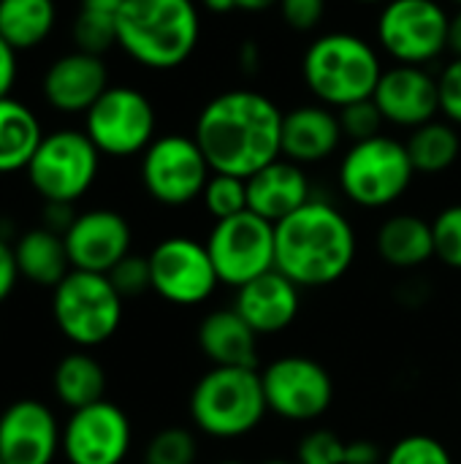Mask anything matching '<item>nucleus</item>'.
I'll use <instances>...</instances> for the list:
<instances>
[{"label": "nucleus", "instance_id": "nucleus-48", "mask_svg": "<svg viewBox=\"0 0 461 464\" xmlns=\"http://www.w3.org/2000/svg\"><path fill=\"white\" fill-rule=\"evenodd\" d=\"M264 464H296V462H285V459H266Z\"/></svg>", "mask_w": 461, "mask_h": 464}, {"label": "nucleus", "instance_id": "nucleus-37", "mask_svg": "<svg viewBox=\"0 0 461 464\" xmlns=\"http://www.w3.org/2000/svg\"><path fill=\"white\" fill-rule=\"evenodd\" d=\"M111 285L122 299H136L147 291H152V272H149V258L141 256H125L111 272H109Z\"/></svg>", "mask_w": 461, "mask_h": 464}, {"label": "nucleus", "instance_id": "nucleus-28", "mask_svg": "<svg viewBox=\"0 0 461 464\" xmlns=\"http://www.w3.org/2000/svg\"><path fill=\"white\" fill-rule=\"evenodd\" d=\"M57 24L54 0H0V38L16 52L41 46Z\"/></svg>", "mask_w": 461, "mask_h": 464}, {"label": "nucleus", "instance_id": "nucleus-9", "mask_svg": "<svg viewBox=\"0 0 461 464\" xmlns=\"http://www.w3.org/2000/svg\"><path fill=\"white\" fill-rule=\"evenodd\" d=\"M204 245L220 283L231 288H242L250 280L277 269L274 223L250 209L226 220H215V228Z\"/></svg>", "mask_w": 461, "mask_h": 464}, {"label": "nucleus", "instance_id": "nucleus-22", "mask_svg": "<svg viewBox=\"0 0 461 464\" xmlns=\"http://www.w3.org/2000/svg\"><path fill=\"white\" fill-rule=\"evenodd\" d=\"M340 141V117L326 106H296L283 117V155L299 166L326 160Z\"/></svg>", "mask_w": 461, "mask_h": 464}, {"label": "nucleus", "instance_id": "nucleus-21", "mask_svg": "<svg viewBox=\"0 0 461 464\" xmlns=\"http://www.w3.org/2000/svg\"><path fill=\"white\" fill-rule=\"evenodd\" d=\"M310 201V179L299 163L277 158L247 177V209L269 223H280Z\"/></svg>", "mask_w": 461, "mask_h": 464}, {"label": "nucleus", "instance_id": "nucleus-26", "mask_svg": "<svg viewBox=\"0 0 461 464\" xmlns=\"http://www.w3.org/2000/svg\"><path fill=\"white\" fill-rule=\"evenodd\" d=\"M43 139L38 114L16 101L0 98V174L24 171Z\"/></svg>", "mask_w": 461, "mask_h": 464}, {"label": "nucleus", "instance_id": "nucleus-42", "mask_svg": "<svg viewBox=\"0 0 461 464\" xmlns=\"http://www.w3.org/2000/svg\"><path fill=\"white\" fill-rule=\"evenodd\" d=\"M209 11L215 14H228V11H266L272 5H280V0H201Z\"/></svg>", "mask_w": 461, "mask_h": 464}, {"label": "nucleus", "instance_id": "nucleus-43", "mask_svg": "<svg viewBox=\"0 0 461 464\" xmlns=\"http://www.w3.org/2000/svg\"><path fill=\"white\" fill-rule=\"evenodd\" d=\"M71 207L73 204H46V209H43V226L52 228V231H57V234H65L71 228V223L76 220V215H73Z\"/></svg>", "mask_w": 461, "mask_h": 464}, {"label": "nucleus", "instance_id": "nucleus-18", "mask_svg": "<svg viewBox=\"0 0 461 464\" xmlns=\"http://www.w3.org/2000/svg\"><path fill=\"white\" fill-rule=\"evenodd\" d=\"M109 87V68L103 57L79 49L60 54L41 79V95L46 106L60 114H87Z\"/></svg>", "mask_w": 461, "mask_h": 464}, {"label": "nucleus", "instance_id": "nucleus-14", "mask_svg": "<svg viewBox=\"0 0 461 464\" xmlns=\"http://www.w3.org/2000/svg\"><path fill=\"white\" fill-rule=\"evenodd\" d=\"M149 272L152 291L177 307L204 304L217 291V272L206 245L190 237H168L152 247Z\"/></svg>", "mask_w": 461, "mask_h": 464}, {"label": "nucleus", "instance_id": "nucleus-36", "mask_svg": "<svg viewBox=\"0 0 461 464\" xmlns=\"http://www.w3.org/2000/svg\"><path fill=\"white\" fill-rule=\"evenodd\" d=\"M348 443L331 430H315L302 438L296 462L299 464H345Z\"/></svg>", "mask_w": 461, "mask_h": 464}, {"label": "nucleus", "instance_id": "nucleus-39", "mask_svg": "<svg viewBox=\"0 0 461 464\" xmlns=\"http://www.w3.org/2000/svg\"><path fill=\"white\" fill-rule=\"evenodd\" d=\"M280 11H283L285 24L307 33L321 24L326 14V0H280Z\"/></svg>", "mask_w": 461, "mask_h": 464}, {"label": "nucleus", "instance_id": "nucleus-3", "mask_svg": "<svg viewBox=\"0 0 461 464\" xmlns=\"http://www.w3.org/2000/svg\"><path fill=\"white\" fill-rule=\"evenodd\" d=\"M114 16L117 46L149 71L179 68L201 38L196 0H125Z\"/></svg>", "mask_w": 461, "mask_h": 464}, {"label": "nucleus", "instance_id": "nucleus-34", "mask_svg": "<svg viewBox=\"0 0 461 464\" xmlns=\"http://www.w3.org/2000/svg\"><path fill=\"white\" fill-rule=\"evenodd\" d=\"M337 117H340L342 136L353 139V144L380 136L383 122H386V117L380 114V109H378V103L372 98H364V101L342 106Z\"/></svg>", "mask_w": 461, "mask_h": 464}, {"label": "nucleus", "instance_id": "nucleus-47", "mask_svg": "<svg viewBox=\"0 0 461 464\" xmlns=\"http://www.w3.org/2000/svg\"><path fill=\"white\" fill-rule=\"evenodd\" d=\"M84 3H95V5H103V8H114L117 11L125 0H84Z\"/></svg>", "mask_w": 461, "mask_h": 464}, {"label": "nucleus", "instance_id": "nucleus-10", "mask_svg": "<svg viewBox=\"0 0 461 464\" xmlns=\"http://www.w3.org/2000/svg\"><path fill=\"white\" fill-rule=\"evenodd\" d=\"M155 106L152 101L125 84H111L84 114V133L109 158H130L155 141Z\"/></svg>", "mask_w": 461, "mask_h": 464}, {"label": "nucleus", "instance_id": "nucleus-12", "mask_svg": "<svg viewBox=\"0 0 461 464\" xmlns=\"http://www.w3.org/2000/svg\"><path fill=\"white\" fill-rule=\"evenodd\" d=\"M448 22L437 0H389L378 19V41L397 63L424 65L448 49Z\"/></svg>", "mask_w": 461, "mask_h": 464}, {"label": "nucleus", "instance_id": "nucleus-38", "mask_svg": "<svg viewBox=\"0 0 461 464\" xmlns=\"http://www.w3.org/2000/svg\"><path fill=\"white\" fill-rule=\"evenodd\" d=\"M437 92H440V111L448 117V122L461 125V57L443 68L437 79Z\"/></svg>", "mask_w": 461, "mask_h": 464}, {"label": "nucleus", "instance_id": "nucleus-19", "mask_svg": "<svg viewBox=\"0 0 461 464\" xmlns=\"http://www.w3.org/2000/svg\"><path fill=\"white\" fill-rule=\"evenodd\" d=\"M386 122L402 128H421L432 122L440 111L437 79L421 65H394L383 71L378 90L372 95Z\"/></svg>", "mask_w": 461, "mask_h": 464}, {"label": "nucleus", "instance_id": "nucleus-11", "mask_svg": "<svg viewBox=\"0 0 461 464\" xmlns=\"http://www.w3.org/2000/svg\"><path fill=\"white\" fill-rule=\"evenodd\" d=\"M212 166L193 136L168 133L141 152L144 190L163 207H185L204 196Z\"/></svg>", "mask_w": 461, "mask_h": 464}, {"label": "nucleus", "instance_id": "nucleus-35", "mask_svg": "<svg viewBox=\"0 0 461 464\" xmlns=\"http://www.w3.org/2000/svg\"><path fill=\"white\" fill-rule=\"evenodd\" d=\"M432 231H435V256L446 266L461 269V204L446 207L432 220Z\"/></svg>", "mask_w": 461, "mask_h": 464}, {"label": "nucleus", "instance_id": "nucleus-2", "mask_svg": "<svg viewBox=\"0 0 461 464\" xmlns=\"http://www.w3.org/2000/svg\"><path fill=\"white\" fill-rule=\"evenodd\" d=\"M277 272L299 288H323L342 280L356 261V231L329 201L310 198L274 226Z\"/></svg>", "mask_w": 461, "mask_h": 464}, {"label": "nucleus", "instance_id": "nucleus-31", "mask_svg": "<svg viewBox=\"0 0 461 464\" xmlns=\"http://www.w3.org/2000/svg\"><path fill=\"white\" fill-rule=\"evenodd\" d=\"M204 207L215 220L234 218L247 209V179L234 174H217L212 171L206 188H204Z\"/></svg>", "mask_w": 461, "mask_h": 464}, {"label": "nucleus", "instance_id": "nucleus-53", "mask_svg": "<svg viewBox=\"0 0 461 464\" xmlns=\"http://www.w3.org/2000/svg\"><path fill=\"white\" fill-rule=\"evenodd\" d=\"M296 464H299V462H296Z\"/></svg>", "mask_w": 461, "mask_h": 464}, {"label": "nucleus", "instance_id": "nucleus-45", "mask_svg": "<svg viewBox=\"0 0 461 464\" xmlns=\"http://www.w3.org/2000/svg\"><path fill=\"white\" fill-rule=\"evenodd\" d=\"M448 49L461 57V5L459 11L451 16V22H448Z\"/></svg>", "mask_w": 461, "mask_h": 464}, {"label": "nucleus", "instance_id": "nucleus-30", "mask_svg": "<svg viewBox=\"0 0 461 464\" xmlns=\"http://www.w3.org/2000/svg\"><path fill=\"white\" fill-rule=\"evenodd\" d=\"M71 38L79 52L98 54L103 57L106 49L117 46V16L114 8H103L95 3H84L73 16L71 24Z\"/></svg>", "mask_w": 461, "mask_h": 464}, {"label": "nucleus", "instance_id": "nucleus-16", "mask_svg": "<svg viewBox=\"0 0 461 464\" xmlns=\"http://www.w3.org/2000/svg\"><path fill=\"white\" fill-rule=\"evenodd\" d=\"M62 451V430L38 400H16L0 413V459L5 464H52Z\"/></svg>", "mask_w": 461, "mask_h": 464}, {"label": "nucleus", "instance_id": "nucleus-51", "mask_svg": "<svg viewBox=\"0 0 461 464\" xmlns=\"http://www.w3.org/2000/svg\"><path fill=\"white\" fill-rule=\"evenodd\" d=\"M454 3H459V5H461V0H454Z\"/></svg>", "mask_w": 461, "mask_h": 464}, {"label": "nucleus", "instance_id": "nucleus-50", "mask_svg": "<svg viewBox=\"0 0 461 464\" xmlns=\"http://www.w3.org/2000/svg\"><path fill=\"white\" fill-rule=\"evenodd\" d=\"M220 464H245V462H234V459H231V462H220Z\"/></svg>", "mask_w": 461, "mask_h": 464}, {"label": "nucleus", "instance_id": "nucleus-27", "mask_svg": "<svg viewBox=\"0 0 461 464\" xmlns=\"http://www.w3.org/2000/svg\"><path fill=\"white\" fill-rule=\"evenodd\" d=\"M52 389L54 397L71 411L95 405L106 394V370L95 356L79 348L57 362L52 375Z\"/></svg>", "mask_w": 461, "mask_h": 464}, {"label": "nucleus", "instance_id": "nucleus-33", "mask_svg": "<svg viewBox=\"0 0 461 464\" xmlns=\"http://www.w3.org/2000/svg\"><path fill=\"white\" fill-rule=\"evenodd\" d=\"M383 464H454V457L432 435H408L391 446Z\"/></svg>", "mask_w": 461, "mask_h": 464}, {"label": "nucleus", "instance_id": "nucleus-20", "mask_svg": "<svg viewBox=\"0 0 461 464\" xmlns=\"http://www.w3.org/2000/svg\"><path fill=\"white\" fill-rule=\"evenodd\" d=\"M299 307H302L299 285L277 269L236 288V302H234V310L253 326L258 337L285 332L296 321Z\"/></svg>", "mask_w": 461, "mask_h": 464}, {"label": "nucleus", "instance_id": "nucleus-1", "mask_svg": "<svg viewBox=\"0 0 461 464\" xmlns=\"http://www.w3.org/2000/svg\"><path fill=\"white\" fill-rule=\"evenodd\" d=\"M283 117L264 92L228 90L201 109L193 139L212 171L247 179L283 155Z\"/></svg>", "mask_w": 461, "mask_h": 464}, {"label": "nucleus", "instance_id": "nucleus-40", "mask_svg": "<svg viewBox=\"0 0 461 464\" xmlns=\"http://www.w3.org/2000/svg\"><path fill=\"white\" fill-rule=\"evenodd\" d=\"M19 280V266H16V256H14V245H8L0 237V302H5Z\"/></svg>", "mask_w": 461, "mask_h": 464}, {"label": "nucleus", "instance_id": "nucleus-49", "mask_svg": "<svg viewBox=\"0 0 461 464\" xmlns=\"http://www.w3.org/2000/svg\"><path fill=\"white\" fill-rule=\"evenodd\" d=\"M359 3H389V0H359Z\"/></svg>", "mask_w": 461, "mask_h": 464}, {"label": "nucleus", "instance_id": "nucleus-6", "mask_svg": "<svg viewBox=\"0 0 461 464\" xmlns=\"http://www.w3.org/2000/svg\"><path fill=\"white\" fill-rule=\"evenodd\" d=\"M125 299L109 275L71 269L52 294V318L60 334L82 351L109 343L122 324Z\"/></svg>", "mask_w": 461, "mask_h": 464}, {"label": "nucleus", "instance_id": "nucleus-7", "mask_svg": "<svg viewBox=\"0 0 461 464\" xmlns=\"http://www.w3.org/2000/svg\"><path fill=\"white\" fill-rule=\"evenodd\" d=\"M416 177L408 147L391 136L356 141L340 163L342 193L364 209H383L405 196Z\"/></svg>", "mask_w": 461, "mask_h": 464}, {"label": "nucleus", "instance_id": "nucleus-25", "mask_svg": "<svg viewBox=\"0 0 461 464\" xmlns=\"http://www.w3.org/2000/svg\"><path fill=\"white\" fill-rule=\"evenodd\" d=\"M378 253L389 266L416 269L435 258V231L418 215H394L378 231Z\"/></svg>", "mask_w": 461, "mask_h": 464}, {"label": "nucleus", "instance_id": "nucleus-17", "mask_svg": "<svg viewBox=\"0 0 461 464\" xmlns=\"http://www.w3.org/2000/svg\"><path fill=\"white\" fill-rule=\"evenodd\" d=\"M73 269L109 275L125 256H130V226L114 209H87L76 215L62 234Z\"/></svg>", "mask_w": 461, "mask_h": 464}, {"label": "nucleus", "instance_id": "nucleus-15", "mask_svg": "<svg viewBox=\"0 0 461 464\" xmlns=\"http://www.w3.org/2000/svg\"><path fill=\"white\" fill-rule=\"evenodd\" d=\"M130 443V421L109 400L71 411L62 427V457L68 464H122Z\"/></svg>", "mask_w": 461, "mask_h": 464}, {"label": "nucleus", "instance_id": "nucleus-5", "mask_svg": "<svg viewBox=\"0 0 461 464\" xmlns=\"http://www.w3.org/2000/svg\"><path fill=\"white\" fill-rule=\"evenodd\" d=\"M266 413L261 372L250 367H212L190 392L193 424L217 440L250 435Z\"/></svg>", "mask_w": 461, "mask_h": 464}, {"label": "nucleus", "instance_id": "nucleus-41", "mask_svg": "<svg viewBox=\"0 0 461 464\" xmlns=\"http://www.w3.org/2000/svg\"><path fill=\"white\" fill-rule=\"evenodd\" d=\"M16 54L19 52L0 38V98H8L11 95V87L16 84V73H19Z\"/></svg>", "mask_w": 461, "mask_h": 464}, {"label": "nucleus", "instance_id": "nucleus-24", "mask_svg": "<svg viewBox=\"0 0 461 464\" xmlns=\"http://www.w3.org/2000/svg\"><path fill=\"white\" fill-rule=\"evenodd\" d=\"M14 256H16L19 277L30 280L35 285L52 288V291L73 269L71 258H68V250H65L62 234H57V231H52L46 226L24 231L14 245Z\"/></svg>", "mask_w": 461, "mask_h": 464}, {"label": "nucleus", "instance_id": "nucleus-29", "mask_svg": "<svg viewBox=\"0 0 461 464\" xmlns=\"http://www.w3.org/2000/svg\"><path fill=\"white\" fill-rule=\"evenodd\" d=\"M405 147H408L416 174H440L456 163L461 152V139L454 122L432 120V122L416 128Z\"/></svg>", "mask_w": 461, "mask_h": 464}, {"label": "nucleus", "instance_id": "nucleus-23", "mask_svg": "<svg viewBox=\"0 0 461 464\" xmlns=\"http://www.w3.org/2000/svg\"><path fill=\"white\" fill-rule=\"evenodd\" d=\"M198 348L212 367L258 370V334L234 307L215 310L198 324Z\"/></svg>", "mask_w": 461, "mask_h": 464}, {"label": "nucleus", "instance_id": "nucleus-13", "mask_svg": "<svg viewBox=\"0 0 461 464\" xmlns=\"http://www.w3.org/2000/svg\"><path fill=\"white\" fill-rule=\"evenodd\" d=\"M261 383L269 411L285 421H315L334 402L329 370L310 356H280L269 362Z\"/></svg>", "mask_w": 461, "mask_h": 464}, {"label": "nucleus", "instance_id": "nucleus-44", "mask_svg": "<svg viewBox=\"0 0 461 464\" xmlns=\"http://www.w3.org/2000/svg\"><path fill=\"white\" fill-rule=\"evenodd\" d=\"M380 451L370 440H351L345 449V464H378Z\"/></svg>", "mask_w": 461, "mask_h": 464}, {"label": "nucleus", "instance_id": "nucleus-52", "mask_svg": "<svg viewBox=\"0 0 461 464\" xmlns=\"http://www.w3.org/2000/svg\"><path fill=\"white\" fill-rule=\"evenodd\" d=\"M0 464H5V462H3V459H0Z\"/></svg>", "mask_w": 461, "mask_h": 464}, {"label": "nucleus", "instance_id": "nucleus-32", "mask_svg": "<svg viewBox=\"0 0 461 464\" xmlns=\"http://www.w3.org/2000/svg\"><path fill=\"white\" fill-rule=\"evenodd\" d=\"M198 443L196 435L182 427H168L152 435L144 451V464H196Z\"/></svg>", "mask_w": 461, "mask_h": 464}, {"label": "nucleus", "instance_id": "nucleus-8", "mask_svg": "<svg viewBox=\"0 0 461 464\" xmlns=\"http://www.w3.org/2000/svg\"><path fill=\"white\" fill-rule=\"evenodd\" d=\"M101 152L84 130L60 128L43 133L24 174L46 204H73L95 182Z\"/></svg>", "mask_w": 461, "mask_h": 464}, {"label": "nucleus", "instance_id": "nucleus-4", "mask_svg": "<svg viewBox=\"0 0 461 464\" xmlns=\"http://www.w3.org/2000/svg\"><path fill=\"white\" fill-rule=\"evenodd\" d=\"M302 73L323 106L342 109L375 95L383 65L372 44L361 35L326 33L307 46Z\"/></svg>", "mask_w": 461, "mask_h": 464}, {"label": "nucleus", "instance_id": "nucleus-46", "mask_svg": "<svg viewBox=\"0 0 461 464\" xmlns=\"http://www.w3.org/2000/svg\"><path fill=\"white\" fill-rule=\"evenodd\" d=\"M255 63H258V46L255 44H245L242 52H239V65L247 68V71H253Z\"/></svg>", "mask_w": 461, "mask_h": 464}]
</instances>
